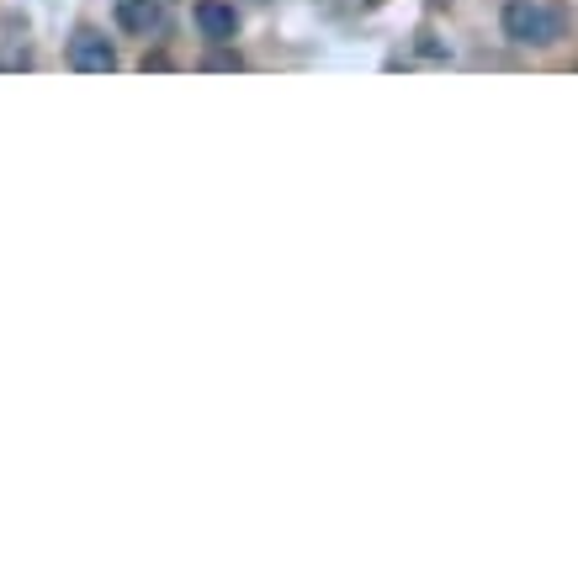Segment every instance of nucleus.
<instances>
[{"instance_id": "obj_1", "label": "nucleus", "mask_w": 578, "mask_h": 578, "mask_svg": "<svg viewBox=\"0 0 578 578\" xmlns=\"http://www.w3.org/2000/svg\"><path fill=\"white\" fill-rule=\"evenodd\" d=\"M568 32V17L557 6H536V0H509L505 6V38L520 49H552Z\"/></svg>"}, {"instance_id": "obj_2", "label": "nucleus", "mask_w": 578, "mask_h": 578, "mask_svg": "<svg viewBox=\"0 0 578 578\" xmlns=\"http://www.w3.org/2000/svg\"><path fill=\"white\" fill-rule=\"evenodd\" d=\"M70 64L85 74H112L118 70V49L101 38V32H91V27H80L70 38Z\"/></svg>"}, {"instance_id": "obj_3", "label": "nucleus", "mask_w": 578, "mask_h": 578, "mask_svg": "<svg viewBox=\"0 0 578 578\" xmlns=\"http://www.w3.org/2000/svg\"><path fill=\"white\" fill-rule=\"evenodd\" d=\"M196 27H202L213 43H229V38L240 32V17H234V6H223V0H202V6H196Z\"/></svg>"}, {"instance_id": "obj_4", "label": "nucleus", "mask_w": 578, "mask_h": 578, "mask_svg": "<svg viewBox=\"0 0 578 578\" xmlns=\"http://www.w3.org/2000/svg\"><path fill=\"white\" fill-rule=\"evenodd\" d=\"M118 17H122V27H133V32H144V38H149V27H165L160 0H122Z\"/></svg>"}, {"instance_id": "obj_5", "label": "nucleus", "mask_w": 578, "mask_h": 578, "mask_svg": "<svg viewBox=\"0 0 578 578\" xmlns=\"http://www.w3.org/2000/svg\"><path fill=\"white\" fill-rule=\"evenodd\" d=\"M244 59L240 53H213V59H207V70H240Z\"/></svg>"}]
</instances>
